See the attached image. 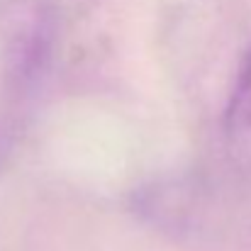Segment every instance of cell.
Returning a JSON list of instances; mask_svg holds the SVG:
<instances>
[{"instance_id":"obj_1","label":"cell","mask_w":251,"mask_h":251,"mask_svg":"<svg viewBox=\"0 0 251 251\" xmlns=\"http://www.w3.org/2000/svg\"><path fill=\"white\" fill-rule=\"evenodd\" d=\"M56 34L54 7L47 0H10L2 12V39L10 74L29 81L47 64Z\"/></svg>"},{"instance_id":"obj_2","label":"cell","mask_w":251,"mask_h":251,"mask_svg":"<svg viewBox=\"0 0 251 251\" xmlns=\"http://www.w3.org/2000/svg\"><path fill=\"white\" fill-rule=\"evenodd\" d=\"M222 132L229 151L239 161L251 164V47L242 59L234 85L229 90V100L225 105L222 117Z\"/></svg>"}]
</instances>
